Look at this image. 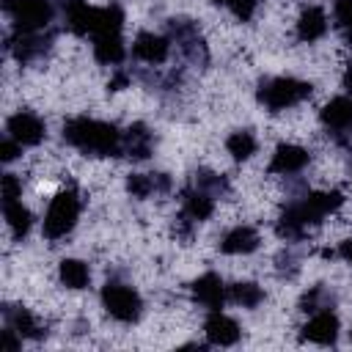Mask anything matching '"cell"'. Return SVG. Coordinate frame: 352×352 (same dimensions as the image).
Returning a JSON list of instances; mask_svg holds the SVG:
<instances>
[{"instance_id": "1", "label": "cell", "mask_w": 352, "mask_h": 352, "mask_svg": "<svg viewBox=\"0 0 352 352\" xmlns=\"http://www.w3.org/2000/svg\"><path fill=\"white\" fill-rule=\"evenodd\" d=\"M63 140L91 157L121 154V132L96 118H72L63 124Z\"/></svg>"}, {"instance_id": "2", "label": "cell", "mask_w": 352, "mask_h": 352, "mask_svg": "<svg viewBox=\"0 0 352 352\" xmlns=\"http://www.w3.org/2000/svg\"><path fill=\"white\" fill-rule=\"evenodd\" d=\"M344 204V195L338 190H327V192H311L305 195V201L300 204H292L283 214H280V223H278V234L286 236V239H294V236H302V231L314 223H319L324 214L336 212L338 206Z\"/></svg>"}, {"instance_id": "3", "label": "cell", "mask_w": 352, "mask_h": 352, "mask_svg": "<svg viewBox=\"0 0 352 352\" xmlns=\"http://www.w3.org/2000/svg\"><path fill=\"white\" fill-rule=\"evenodd\" d=\"M311 91H314L311 82H302L294 77H272L258 85V102L275 113V110H283V107H292V104L308 99Z\"/></svg>"}, {"instance_id": "4", "label": "cell", "mask_w": 352, "mask_h": 352, "mask_svg": "<svg viewBox=\"0 0 352 352\" xmlns=\"http://www.w3.org/2000/svg\"><path fill=\"white\" fill-rule=\"evenodd\" d=\"M77 214H80V201L72 190H63L52 198L47 214H44V234L47 239H60L66 236L74 223H77Z\"/></svg>"}, {"instance_id": "5", "label": "cell", "mask_w": 352, "mask_h": 352, "mask_svg": "<svg viewBox=\"0 0 352 352\" xmlns=\"http://www.w3.org/2000/svg\"><path fill=\"white\" fill-rule=\"evenodd\" d=\"M3 8L11 14L16 30L22 33H36L52 19L50 0H3Z\"/></svg>"}, {"instance_id": "6", "label": "cell", "mask_w": 352, "mask_h": 352, "mask_svg": "<svg viewBox=\"0 0 352 352\" xmlns=\"http://www.w3.org/2000/svg\"><path fill=\"white\" fill-rule=\"evenodd\" d=\"M102 302H104V311L118 322H138L143 308L140 294L124 283H107L102 289Z\"/></svg>"}, {"instance_id": "7", "label": "cell", "mask_w": 352, "mask_h": 352, "mask_svg": "<svg viewBox=\"0 0 352 352\" xmlns=\"http://www.w3.org/2000/svg\"><path fill=\"white\" fill-rule=\"evenodd\" d=\"M6 129H8V135L16 140V143H22V146H36V143H41L44 140V121L38 118V116H33V113H14L11 118H8V124H6Z\"/></svg>"}, {"instance_id": "8", "label": "cell", "mask_w": 352, "mask_h": 352, "mask_svg": "<svg viewBox=\"0 0 352 352\" xmlns=\"http://www.w3.org/2000/svg\"><path fill=\"white\" fill-rule=\"evenodd\" d=\"M311 154L302 148V146H294V143H280L272 154V162H270V170L272 173H297L308 165Z\"/></svg>"}, {"instance_id": "9", "label": "cell", "mask_w": 352, "mask_h": 352, "mask_svg": "<svg viewBox=\"0 0 352 352\" xmlns=\"http://www.w3.org/2000/svg\"><path fill=\"white\" fill-rule=\"evenodd\" d=\"M322 124L330 132H352V96H336L322 107Z\"/></svg>"}, {"instance_id": "10", "label": "cell", "mask_w": 352, "mask_h": 352, "mask_svg": "<svg viewBox=\"0 0 352 352\" xmlns=\"http://www.w3.org/2000/svg\"><path fill=\"white\" fill-rule=\"evenodd\" d=\"M204 330H206L209 344H217V346H231V344L239 341V324H236L231 316L220 314V311H214V314L206 319Z\"/></svg>"}, {"instance_id": "11", "label": "cell", "mask_w": 352, "mask_h": 352, "mask_svg": "<svg viewBox=\"0 0 352 352\" xmlns=\"http://www.w3.org/2000/svg\"><path fill=\"white\" fill-rule=\"evenodd\" d=\"M302 338L305 341H316V344H336V338H338V316L333 311L316 314L302 327Z\"/></svg>"}, {"instance_id": "12", "label": "cell", "mask_w": 352, "mask_h": 352, "mask_svg": "<svg viewBox=\"0 0 352 352\" xmlns=\"http://www.w3.org/2000/svg\"><path fill=\"white\" fill-rule=\"evenodd\" d=\"M192 297H195L201 305L217 311V308L223 305V300H226V286H223V280H220L214 272H206V275H201V278L192 283Z\"/></svg>"}, {"instance_id": "13", "label": "cell", "mask_w": 352, "mask_h": 352, "mask_svg": "<svg viewBox=\"0 0 352 352\" xmlns=\"http://www.w3.org/2000/svg\"><path fill=\"white\" fill-rule=\"evenodd\" d=\"M168 38L157 36V33H138L135 44H132V52L135 58L146 60V63H162L168 58Z\"/></svg>"}, {"instance_id": "14", "label": "cell", "mask_w": 352, "mask_h": 352, "mask_svg": "<svg viewBox=\"0 0 352 352\" xmlns=\"http://www.w3.org/2000/svg\"><path fill=\"white\" fill-rule=\"evenodd\" d=\"M121 151L132 160H146L151 154V132L143 126V124H135L129 126L124 135H121Z\"/></svg>"}, {"instance_id": "15", "label": "cell", "mask_w": 352, "mask_h": 352, "mask_svg": "<svg viewBox=\"0 0 352 352\" xmlns=\"http://www.w3.org/2000/svg\"><path fill=\"white\" fill-rule=\"evenodd\" d=\"M66 25H69L77 36H88V33H94V25H96V8H91L85 0H69V6H66Z\"/></svg>"}, {"instance_id": "16", "label": "cell", "mask_w": 352, "mask_h": 352, "mask_svg": "<svg viewBox=\"0 0 352 352\" xmlns=\"http://www.w3.org/2000/svg\"><path fill=\"white\" fill-rule=\"evenodd\" d=\"M258 248V234L250 228V226H236L231 228L223 242H220V250L223 253H231V256H239V253H250Z\"/></svg>"}, {"instance_id": "17", "label": "cell", "mask_w": 352, "mask_h": 352, "mask_svg": "<svg viewBox=\"0 0 352 352\" xmlns=\"http://www.w3.org/2000/svg\"><path fill=\"white\" fill-rule=\"evenodd\" d=\"M182 209H184V217H190L192 223H201V220H206V217L212 214L214 201H212V195H209L206 190L195 187V190H187V192H184Z\"/></svg>"}, {"instance_id": "18", "label": "cell", "mask_w": 352, "mask_h": 352, "mask_svg": "<svg viewBox=\"0 0 352 352\" xmlns=\"http://www.w3.org/2000/svg\"><path fill=\"white\" fill-rule=\"evenodd\" d=\"M324 30H327V16H324L322 8L311 6V8H305L300 14V19H297V36L302 41H316V38L324 36Z\"/></svg>"}, {"instance_id": "19", "label": "cell", "mask_w": 352, "mask_h": 352, "mask_svg": "<svg viewBox=\"0 0 352 352\" xmlns=\"http://www.w3.org/2000/svg\"><path fill=\"white\" fill-rule=\"evenodd\" d=\"M121 25H124V11H121V6L110 3L104 8H96V25H94L91 36H118Z\"/></svg>"}, {"instance_id": "20", "label": "cell", "mask_w": 352, "mask_h": 352, "mask_svg": "<svg viewBox=\"0 0 352 352\" xmlns=\"http://www.w3.org/2000/svg\"><path fill=\"white\" fill-rule=\"evenodd\" d=\"M94 55L99 63H121L124 60V41L121 33L118 36H94Z\"/></svg>"}, {"instance_id": "21", "label": "cell", "mask_w": 352, "mask_h": 352, "mask_svg": "<svg viewBox=\"0 0 352 352\" xmlns=\"http://www.w3.org/2000/svg\"><path fill=\"white\" fill-rule=\"evenodd\" d=\"M58 275H60V283L69 286V289H85L88 280H91L88 264L80 261V258H63L60 267H58Z\"/></svg>"}, {"instance_id": "22", "label": "cell", "mask_w": 352, "mask_h": 352, "mask_svg": "<svg viewBox=\"0 0 352 352\" xmlns=\"http://www.w3.org/2000/svg\"><path fill=\"white\" fill-rule=\"evenodd\" d=\"M126 190L135 195V198H148L154 190H168V179L162 173H132L126 179Z\"/></svg>"}, {"instance_id": "23", "label": "cell", "mask_w": 352, "mask_h": 352, "mask_svg": "<svg viewBox=\"0 0 352 352\" xmlns=\"http://www.w3.org/2000/svg\"><path fill=\"white\" fill-rule=\"evenodd\" d=\"M6 220H8V228H11L14 239L28 236L30 223H33V217H30L28 206H22V201H8L6 204Z\"/></svg>"}, {"instance_id": "24", "label": "cell", "mask_w": 352, "mask_h": 352, "mask_svg": "<svg viewBox=\"0 0 352 352\" xmlns=\"http://www.w3.org/2000/svg\"><path fill=\"white\" fill-rule=\"evenodd\" d=\"M6 319H8V324L19 333V336H25V338H41L44 336V330L38 327V322L25 311V308H16V311H6Z\"/></svg>"}, {"instance_id": "25", "label": "cell", "mask_w": 352, "mask_h": 352, "mask_svg": "<svg viewBox=\"0 0 352 352\" xmlns=\"http://www.w3.org/2000/svg\"><path fill=\"white\" fill-rule=\"evenodd\" d=\"M11 50H14V55H16V60H30V58H36L44 47H41V38H36L33 33H22V30H16L14 33V38H11V44H8Z\"/></svg>"}, {"instance_id": "26", "label": "cell", "mask_w": 352, "mask_h": 352, "mask_svg": "<svg viewBox=\"0 0 352 352\" xmlns=\"http://www.w3.org/2000/svg\"><path fill=\"white\" fill-rule=\"evenodd\" d=\"M226 148H228V154L234 157V160H248L253 151H256V140H253V135L250 132H231L228 135V140H226Z\"/></svg>"}, {"instance_id": "27", "label": "cell", "mask_w": 352, "mask_h": 352, "mask_svg": "<svg viewBox=\"0 0 352 352\" xmlns=\"http://www.w3.org/2000/svg\"><path fill=\"white\" fill-rule=\"evenodd\" d=\"M228 297L236 302V305H245V308H253V305H258L261 300H264V292L256 286V283H234L231 289H228Z\"/></svg>"}, {"instance_id": "28", "label": "cell", "mask_w": 352, "mask_h": 352, "mask_svg": "<svg viewBox=\"0 0 352 352\" xmlns=\"http://www.w3.org/2000/svg\"><path fill=\"white\" fill-rule=\"evenodd\" d=\"M226 3H228L231 14L236 19H242V22H248L253 16V11H256V0H226Z\"/></svg>"}, {"instance_id": "29", "label": "cell", "mask_w": 352, "mask_h": 352, "mask_svg": "<svg viewBox=\"0 0 352 352\" xmlns=\"http://www.w3.org/2000/svg\"><path fill=\"white\" fill-rule=\"evenodd\" d=\"M19 192H22L19 179H16L14 173H6V176H3V204L16 201V198H19Z\"/></svg>"}, {"instance_id": "30", "label": "cell", "mask_w": 352, "mask_h": 352, "mask_svg": "<svg viewBox=\"0 0 352 352\" xmlns=\"http://www.w3.org/2000/svg\"><path fill=\"white\" fill-rule=\"evenodd\" d=\"M333 11H336V19H338L341 28H346L352 22V0H336Z\"/></svg>"}, {"instance_id": "31", "label": "cell", "mask_w": 352, "mask_h": 352, "mask_svg": "<svg viewBox=\"0 0 352 352\" xmlns=\"http://www.w3.org/2000/svg\"><path fill=\"white\" fill-rule=\"evenodd\" d=\"M19 146H22V143H16V140L8 135V138L0 143V160H3V162H11V160H16V154H19Z\"/></svg>"}, {"instance_id": "32", "label": "cell", "mask_w": 352, "mask_h": 352, "mask_svg": "<svg viewBox=\"0 0 352 352\" xmlns=\"http://www.w3.org/2000/svg\"><path fill=\"white\" fill-rule=\"evenodd\" d=\"M14 333H16V330H14L11 324H8V327L0 333V344H3V349H8V352H14V349L19 346V341L14 338Z\"/></svg>"}, {"instance_id": "33", "label": "cell", "mask_w": 352, "mask_h": 352, "mask_svg": "<svg viewBox=\"0 0 352 352\" xmlns=\"http://www.w3.org/2000/svg\"><path fill=\"white\" fill-rule=\"evenodd\" d=\"M124 85H126V74H118V77H113V80L107 82V88H110V91H121Z\"/></svg>"}, {"instance_id": "34", "label": "cell", "mask_w": 352, "mask_h": 352, "mask_svg": "<svg viewBox=\"0 0 352 352\" xmlns=\"http://www.w3.org/2000/svg\"><path fill=\"white\" fill-rule=\"evenodd\" d=\"M341 256H344V258H346V261L352 264V236L341 242Z\"/></svg>"}, {"instance_id": "35", "label": "cell", "mask_w": 352, "mask_h": 352, "mask_svg": "<svg viewBox=\"0 0 352 352\" xmlns=\"http://www.w3.org/2000/svg\"><path fill=\"white\" fill-rule=\"evenodd\" d=\"M344 88L352 94V60L346 63V72H344Z\"/></svg>"}, {"instance_id": "36", "label": "cell", "mask_w": 352, "mask_h": 352, "mask_svg": "<svg viewBox=\"0 0 352 352\" xmlns=\"http://www.w3.org/2000/svg\"><path fill=\"white\" fill-rule=\"evenodd\" d=\"M344 30H346V38H349V44H352V22H349V25H346Z\"/></svg>"}, {"instance_id": "37", "label": "cell", "mask_w": 352, "mask_h": 352, "mask_svg": "<svg viewBox=\"0 0 352 352\" xmlns=\"http://www.w3.org/2000/svg\"><path fill=\"white\" fill-rule=\"evenodd\" d=\"M212 3H226V0H212Z\"/></svg>"}]
</instances>
